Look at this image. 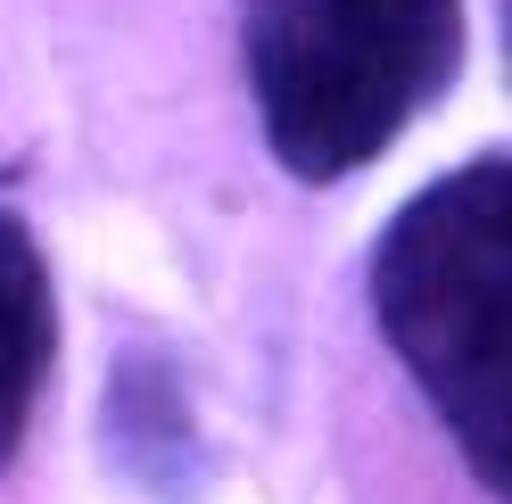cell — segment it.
Returning <instances> with one entry per match:
<instances>
[{
	"instance_id": "6da1fadb",
	"label": "cell",
	"mask_w": 512,
	"mask_h": 504,
	"mask_svg": "<svg viewBox=\"0 0 512 504\" xmlns=\"http://www.w3.org/2000/svg\"><path fill=\"white\" fill-rule=\"evenodd\" d=\"M372 323L463 447L471 480L512 488V166L504 149L413 191L372 248Z\"/></svg>"
},
{
	"instance_id": "7a4b0ae2",
	"label": "cell",
	"mask_w": 512,
	"mask_h": 504,
	"mask_svg": "<svg viewBox=\"0 0 512 504\" xmlns=\"http://www.w3.org/2000/svg\"><path fill=\"white\" fill-rule=\"evenodd\" d=\"M463 0H240L265 149L298 182H347L463 75Z\"/></svg>"
},
{
	"instance_id": "3957f363",
	"label": "cell",
	"mask_w": 512,
	"mask_h": 504,
	"mask_svg": "<svg viewBox=\"0 0 512 504\" xmlns=\"http://www.w3.org/2000/svg\"><path fill=\"white\" fill-rule=\"evenodd\" d=\"M58 356V290L17 207H0V471L17 463L34 397Z\"/></svg>"
},
{
	"instance_id": "277c9868",
	"label": "cell",
	"mask_w": 512,
	"mask_h": 504,
	"mask_svg": "<svg viewBox=\"0 0 512 504\" xmlns=\"http://www.w3.org/2000/svg\"><path fill=\"white\" fill-rule=\"evenodd\" d=\"M108 455L116 471H133L141 488H190L199 480V422L174 381V364L157 348H124L108 381Z\"/></svg>"
}]
</instances>
